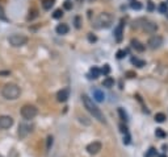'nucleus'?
<instances>
[{
	"label": "nucleus",
	"mask_w": 168,
	"mask_h": 157,
	"mask_svg": "<svg viewBox=\"0 0 168 157\" xmlns=\"http://www.w3.org/2000/svg\"><path fill=\"white\" fill-rule=\"evenodd\" d=\"M30 125H28V124H20L19 125V137L20 139H24V137H26V135H28L29 132H30Z\"/></svg>",
	"instance_id": "nucleus-9"
},
{
	"label": "nucleus",
	"mask_w": 168,
	"mask_h": 157,
	"mask_svg": "<svg viewBox=\"0 0 168 157\" xmlns=\"http://www.w3.org/2000/svg\"><path fill=\"white\" fill-rule=\"evenodd\" d=\"M70 97V90L68 89H63L58 91V94H57V99H58V102H66V100L68 99Z\"/></svg>",
	"instance_id": "nucleus-10"
},
{
	"label": "nucleus",
	"mask_w": 168,
	"mask_h": 157,
	"mask_svg": "<svg viewBox=\"0 0 168 157\" xmlns=\"http://www.w3.org/2000/svg\"><path fill=\"white\" fill-rule=\"evenodd\" d=\"M75 23H76V24H75V27H76V28H80V19H79V17H76V19H75Z\"/></svg>",
	"instance_id": "nucleus-38"
},
{
	"label": "nucleus",
	"mask_w": 168,
	"mask_h": 157,
	"mask_svg": "<svg viewBox=\"0 0 168 157\" xmlns=\"http://www.w3.org/2000/svg\"><path fill=\"white\" fill-rule=\"evenodd\" d=\"M82 100H83V104H84V107L87 108V111L89 112V114L95 117V119H97L100 121V123H105V117L103 115V112H101V110L99 107L96 106V104L93 103V100H92L88 95H82Z\"/></svg>",
	"instance_id": "nucleus-1"
},
{
	"label": "nucleus",
	"mask_w": 168,
	"mask_h": 157,
	"mask_svg": "<svg viewBox=\"0 0 168 157\" xmlns=\"http://www.w3.org/2000/svg\"><path fill=\"white\" fill-rule=\"evenodd\" d=\"M122 30H123V21H121V23L116 27V29H114V37H116L117 41L122 40Z\"/></svg>",
	"instance_id": "nucleus-11"
},
{
	"label": "nucleus",
	"mask_w": 168,
	"mask_h": 157,
	"mask_svg": "<svg viewBox=\"0 0 168 157\" xmlns=\"http://www.w3.org/2000/svg\"><path fill=\"white\" fill-rule=\"evenodd\" d=\"M162 44H163V38L160 36H152L148 40V46L151 49H158V48L162 46Z\"/></svg>",
	"instance_id": "nucleus-8"
},
{
	"label": "nucleus",
	"mask_w": 168,
	"mask_h": 157,
	"mask_svg": "<svg viewBox=\"0 0 168 157\" xmlns=\"http://www.w3.org/2000/svg\"><path fill=\"white\" fill-rule=\"evenodd\" d=\"M9 71H0V75H8Z\"/></svg>",
	"instance_id": "nucleus-39"
},
{
	"label": "nucleus",
	"mask_w": 168,
	"mask_h": 157,
	"mask_svg": "<svg viewBox=\"0 0 168 157\" xmlns=\"http://www.w3.org/2000/svg\"><path fill=\"white\" fill-rule=\"evenodd\" d=\"M100 69L99 67H96V66H93V67H91V70H89V75H88V77H89L91 78V79H92V78H93V79H96V78H99V75H100Z\"/></svg>",
	"instance_id": "nucleus-16"
},
{
	"label": "nucleus",
	"mask_w": 168,
	"mask_h": 157,
	"mask_svg": "<svg viewBox=\"0 0 168 157\" xmlns=\"http://www.w3.org/2000/svg\"><path fill=\"white\" fill-rule=\"evenodd\" d=\"M167 15H168V13H167Z\"/></svg>",
	"instance_id": "nucleus-43"
},
{
	"label": "nucleus",
	"mask_w": 168,
	"mask_h": 157,
	"mask_svg": "<svg viewBox=\"0 0 168 157\" xmlns=\"http://www.w3.org/2000/svg\"><path fill=\"white\" fill-rule=\"evenodd\" d=\"M101 148H103V144H101L100 141H92L87 145V152L89 155H96L101 151Z\"/></svg>",
	"instance_id": "nucleus-7"
},
{
	"label": "nucleus",
	"mask_w": 168,
	"mask_h": 157,
	"mask_svg": "<svg viewBox=\"0 0 168 157\" xmlns=\"http://www.w3.org/2000/svg\"><path fill=\"white\" fill-rule=\"evenodd\" d=\"M154 8H155L154 3H152V2H147V10H148V11H154Z\"/></svg>",
	"instance_id": "nucleus-33"
},
{
	"label": "nucleus",
	"mask_w": 168,
	"mask_h": 157,
	"mask_svg": "<svg viewBox=\"0 0 168 157\" xmlns=\"http://www.w3.org/2000/svg\"><path fill=\"white\" fill-rule=\"evenodd\" d=\"M131 46L134 48L137 52H143L144 50V45H143V44L141 42V41H138V40H134V38L131 40Z\"/></svg>",
	"instance_id": "nucleus-14"
},
{
	"label": "nucleus",
	"mask_w": 168,
	"mask_h": 157,
	"mask_svg": "<svg viewBox=\"0 0 168 157\" xmlns=\"http://www.w3.org/2000/svg\"><path fill=\"white\" fill-rule=\"evenodd\" d=\"M155 120L158 121V123H163V121L166 120V115L162 114V112H159V114L155 115Z\"/></svg>",
	"instance_id": "nucleus-21"
},
{
	"label": "nucleus",
	"mask_w": 168,
	"mask_h": 157,
	"mask_svg": "<svg viewBox=\"0 0 168 157\" xmlns=\"http://www.w3.org/2000/svg\"><path fill=\"white\" fill-rule=\"evenodd\" d=\"M51 145H53V136H47V140H46V149L50 151Z\"/></svg>",
	"instance_id": "nucleus-27"
},
{
	"label": "nucleus",
	"mask_w": 168,
	"mask_h": 157,
	"mask_svg": "<svg viewBox=\"0 0 168 157\" xmlns=\"http://www.w3.org/2000/svg\"><path fill=\"white\" fill-rule=\"evenodd\" d=\"M120 128H121V132H122V133H127V127H126V125L121 124V125H120Z\"/></svg>",
	"instance_id": "nucleus-36"
},
{
	"label": "nucleus",
	"mask_w": 168,
	"mask_h": 157,
	"mask_svg": "<svg viewBox=\"0 0 168 157\" xmlns=\"http://www.w3.org/2000/svg\"><path fill=\"white\" fill-rule=\"evenodd\" d=\"M20 112H21V116H23L25 120H32L37 116L38 110H37L36 106H33V104H25V106H23Z\"/></svg>",
	"instance_id": "nucleus-4"
},
{
	"label": "nucleus",
	"mask_w": 168,
	"mask_h": 157,
	"mask_svg": "<svg viewBox=\"0 0 168 157\" xmlns=\"http://www.w3.org/2000/svg\"><path fill=\"white\" fill-rule=\"evenodd\" d=\"M159 157H166V156H164V155H162V156H159Z\"/></svg>",
	"instance_id": "nucleus-40"
},
{
	"label": "nucleus",
	"mask_w": 168,
	"mask_h": 157,
	"mask_svg": "<svg viewBox=\"0 0 168 157\" xmlns=\"http://www.w3.org/2000/svg\"><path fill=\"white\" fill-rule=\"evenodd\" d=\"M0 157H3V156H2V155H0Z\"/></svg>",
	"instance_id": "nucleus-42"
},
{
	"label": "nucleus",
	"mask_w": 168,
	"mask_h": 157,
	"mask_svg": "<svg viewBox=\"0 0 168 157\" xmlns=\"http://www.w3.org/2000/svg\"><path fill=\"white\" fill-rule=\"evenodd\" d=\"M37 10H32V11H29V16H28V19L29 20H33L34 17H37Z\"/></svg>",
	"instance_id": "nucleus-28"
},
{
	"label": "nucleus",
	"mask_w": 168,
	"mask_h": 157,
	"mask_svg": "<svg viewBox=\"0 0 168 157\" xmlns=\"http://www.w3.org/2000/svg\"><path fill=\"white\" fill-rule=\"evenodd\" d=\"M118 114H120L121 119H122L123 121H127V114H126L125 111H123V108H118Z\"/></svg>",
	"instance_id": "nucleus-23"
},
{
	"label": "nucleus",
	"mask_w": 168,
	"mask_h": 157,
	"mask_svg": "<svg viewBox=\"0 0 168 157\" xmlns=\"http://www.w3.org/2000/svg\"><path fill=\"white\" fill-rule=\"evenodd\" d=\"M0 19H2V20H7L5 15H4V10L2 8V6H0Z\"/></svg>",
	"instance_id": "nucleus-34"
},
{
	"label": "nucleus",
	"mask_w": 168,
	"mask_h": 157,
	"mask_svg": "<svg viewBox=\"0 0 168 157\" xmlns=\"http://www.w3.org/2000/svg\"><path fill=\"white\" fill-rule=\"evenodd\" d=\"M13 125V119L12 116L8 115H2L0 116V129H8Z\"/></svg>",
	"instance_id": "nucleus-6"
},
{
	"label": "nucleus",
	"mask_w": 168,
	"mask_h": 157,
	"mask_svg": "<svg viewBox=\"0 0 168 157\" xmlns=\"http://www.w3.org/2000/svg\"><path fill=\"white\" fill-rule=\"evenodd\" d=\"M125 75H126L127 78H134V77H137V74H135L134 71H126Z\"/></svg>",
	"instance_id": "nucleus-31"
},
{
	"label": "nucleus",
	"mask_w": 168,
	"mask_h": 157,
	"mask_svg": "<svg viewBox=\"0 0 168 157\" xmlns=\"http://www.w3.org/2000/svg\"><path fill=\"white\" fill-rule=\"evenodd\" d=\"M125 56H126V50H118V52H117V58H118V59L123 58Z\"/></svg>",
	"instance_id": "nucleus-29"
},
{
	"label": "nucleus",
	"mask_w": 168,
	"mask_h": 157,
	"mask_svg": "<svg viewBox=\"0 0 168 157\" xmlns=\"http://www.w3.org/2000/svg\"><path fill=\"white\" fill-rule=\"evenodd\" d=\"M143 29L146 30V32L152 33V32H155V30L158 29V27H156V24L151 23V21H144V24H143Z\"/></svg>",
	"instance_id": "nucleus-13"
},
{
	"label": "nucleus",
	"mask_w": 168,
	"mask_h": 157,
	"mask_svg": "<svg viewBox=\"0 0 168 157\" xmlns=\"http://www.w3.org/2000/svg\"><path fill=\"white\" fill-rule=\"evenodd\" d=\"M88 41H89V42H96L97 37L95 36V34H92V33H88Z\"/></svg>",
	"instance_id": "nucleus-30"
},
{
	"label": "nucleus",
	"mask_w": 168,
	"mask_h": 157,
	"mask_svg": "<svg viewBox=\"0 0 168 157\" xmlns=\"http://www.w3.org/2000/svg\"><path fill=\"white\" fill-rule=\"evenodd\" d=\"M113 85H114V79H113V78H110V77H107L103 81V86L104 87H113Z\"/></svg>",
	"instance_id": "nucleus-18"
},
{
	"label": "nucleus",
	"mask_w": 168,
	"mask_h": 157,
	"mask_svg": "<svg viewBox=\"0 0 168 157\" xmlns=\"http://www.w3.org/2000/svg\"><path fill=\"white\" fill-rule=\"evenodd\" d=\"M100 73H103L104 75H108V74L110 73V67H109V65H104V67L100 70Z\"/></svg>",
	"instance_id": "nucleus-26"
},
{
	"label": "nucleus",
	"mask_w": 168,
	"mask_h": 157,
	"mask_svg": "<svg viewBox=\"0 0 168 157\" xmlns=\"http://www.w3.org/2000/svg\"><path fill=\"white\" fill-rule=\"evenodd\" d=\"M8 41L12 46L15 48H20V46H24L26 45V42H28V37L24 36V34H12L8 38Z\"/></svg>",
	"instance_id": "nucleus-5"
},
{
	"label": "nucleus",
	"mask_w": 168,
	"mask_h": 157,
	"mask_svg": "<svg viewBox=\"0 0 168 157\" xmlns=\"http://www.w3.org/2000/svg\"><path fill=\"white\" fill-rule=\"evenodd\" d=\"M64 8H66V10H71V8H72V3L71 2H66L64 3Z\"/></svg>",
	"instance_id": "nucleus-35"
},
{
	"label": "nucleus",
	"mask_w": 168,
	"mask_h": 157,
	"mask_svg": "<svg viewBox=\"0 0 168 157\" xmlns=\"http://www.w3.org/2000/svg\"><path fill=\"white\" fill-rule=\"evenodd\" d=\"M88 2H93V0H88Z\"/></svg>",
	"instance_id": "nucleus-41"
},
{
	"label": "nucleus",
	"mask_w": 168,
	"mask_h": 157,
	"mask_svg": "<svg viewBox=\"0 0 168 157\" xmlns=\"http://www.w3.org/2000/svg\"><path fill=\"white\" fill-rule=\"evenodd\" d=\"M54 6V0H42V7L43 10H50V8Z\"/></svg>",
	"instance_id": "nucleus-17"
},
{
	"label": "nucleus",
	"mask_w": 168,
	"mask_h": 157,
	"mask_svg": "<svg viewBox=\"0 0 168 157\" xmlns=\"http://www.w3.org/2000/svg\"><path fill=\"white\" fill-rule=\"evenodd\" d=\"M130 7L133 8V10H141V8H142V4H141L139 2H137V0H133V2L130 3Z\"/></svg>",
	"instance_id": "nucleus-20"
},
{
	"label": "nucleus",
	"mask_w": 168,
	"mask_h": 157,
	"mask_svg": "<svg viewBox=\"0 0 168 157\" xmlns=\"http://www.w3.org/2000/svg\"><path fill=\"white\" fill-rule=\"evenodd\" d=\"M113 23V16L104 12V13H100L96 17V20L93 21V27L95 28H109Z\"/></svg>",
	"instance_id": "nucleus-3"
},
{
	"label": "nucleus",
	"mask_w": 168,
	"mask_h": 157,
	"mask_svg": "<svg viewBox=\"0 0 168 157\" xmlns=\"http://www.w3.org/2000/svg\"><path fill=\"white\" fill-rule=\"evenodd\" d=\"M57 33L58 34H66V33H68V25L67 24H59L58 27H57Z\"/></svg>",
	"instance_id": "nucleus-15"
},
{
	"label": "nucleus",
	"mask_w": 168,
	"mask_h": 157,
	"mask_svg": "<svg viewBox=\"0 0 168 157\" xmlns=\"http://www.w3.org/2000/svg\"><path fill=\"white\" fill-rule=\"evenodd\" d=\"M93 98H95V100L96 102H104V99H105V95H104V93L101 91L100 89H93Z\"/></svg>",
	"instance_id": "nucleus-12"
},
{
	"label": "nucleus",
	"mask_w": 168,
	"mask_h": 157,
	"mask_svg": "<svg viewBox=\"0 0 168 157\" xmlns=\"http://www.w3.org/2000/svg\"><path fill=\"white\" fill-rule=\"evenodd\" d=\"M123 143H125V144H129V143H130V136H129L127 133H126V136L123 137Z\"/></svg>",
	"instance_id": "nucleus-37"
},
{
	"label": "nucleus",
	"mask_w": 168,
	"mask_h": 157,
	"mask_svg": "<svg viewBox=\"0 0 168 157\" xmlns=\"http://www.w3.org/2000/svg\"><path fill=\"white\" fill-rule=\"evenodd\" d=\"M155 153H156V151H155V149H154V148H151V149H150V151H148V153H147V155H146V157H152V156H154V155H155Z\"/></svg>",
	"instance_id": "nucleus-32"
},
{
	"label": "nucleus",
	"mask_w": 168,
	"mask_h": 157,
	"mask_svg": "<svg viewBox=\"0 0 168 157\" xmlns=\"http://www.w3.org/2000/svg\"><path fill=\"white\" fill-rule=\"evenodd\" d=\"M21 90L20 87L17 86L16 83H7L5 86L2 89V95L3 98H5L8 100H15L20 97Z\"/></svg>",
	"instance_id": "nucleus-2"
},
{
	"label": "nucleus",
	"mask_w": 168,
	"mask_h": 157,
	"mask_svg": "<svg viewBox=\"0 0 168 157\" xmlns=\"http://www.w3.org/2000/svg\"><path fill=\"white\" fill-rule=\"evenodd\" d=\"M131 63H134L137 67H143L144 65H146L144 61H141V59H138V58H131Z\"/></svg>",
	"instance_id": "nucleus-19"
},
{
	"label": "nucleus",
	"mask_w": 168,
	"mask_h": 157,
	"mask_svg": "<svg viewBox=\"0 0 168 157\" xmlns=\"http://www.w3.org/2000/svg\"><path fill=\"white\" fill-rule=\"evenodd\" d=\"M159 11H160L162 13H168V6H167V3H162L160 6H159Z\"/></svg>",
	"instance_id": "nucleus-22"
},
{
	"label": "nucleus",
	"mask_w": 168,
	"mask_h": 157,
	"mask_svg": "<svg viewBox=\"0 0 168 157\" xmlns=\"http://www.w3.org/2000/svg\"><path fill=\"white\" fill-rule=\"evenodd\" d=\"M62 16H63V11L62 10H57V11H54V13H53L54 19H60Z\"/></svg>",
	"instance_id": "nucleus-25"
},
{
	"label": "nucleus",
	"mask_w": 168,
	"mask_h": 157,
	"mask_svg": "<svg viewBox=\"0 0 168 157\" xmlns=\"http://www.w3.org/2000/svg\"><path fill=\"white\" fill-rule=\"evenodd\" d=\"M155 135H156V136L158 137H166V132H164V131H163L162 128H156V131H155Z\"/></svg>",
	"instance_id": "nucleus-24"
}]
</instances>
